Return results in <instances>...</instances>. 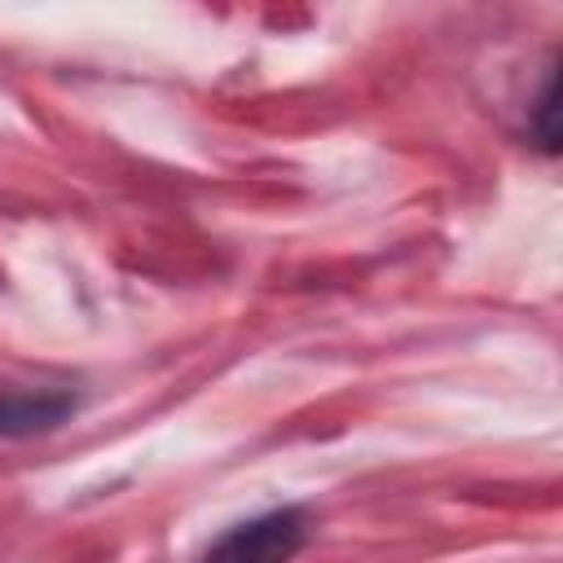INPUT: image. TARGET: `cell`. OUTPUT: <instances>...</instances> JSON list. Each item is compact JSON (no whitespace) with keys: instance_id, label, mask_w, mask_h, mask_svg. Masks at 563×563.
<instances>
[{"instance_id":"6da1fadb","label":"cell","mask_w":563,"mask_h":563,"mask_svg":"<svg viewBox=\"0 0 563 563\" xmlns=\"http://www.w3.org/2000/svg\"><path fill=\"white\" fill-rule=\"evenodd\" d=\"M308 532H312V523H308L303 506H273V510L220 532L202 550L198 563H290L303 550Z\"/></svg>"},{"instance_id":"7a4b0ae2","label":"cell","mask_w":563,"mask_h":563,"mask_svg":"<svg viewBox=\"0 0 563 563\" xmlns=\"http://www.w3.org/2000/svg\"><path fill=\"white\" fill-rule=\"evenodd\" d=\"M79 409L70 387H0V440H26L62 427Z\"/></svg>"}]
</instances>
